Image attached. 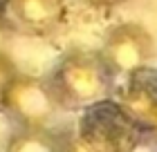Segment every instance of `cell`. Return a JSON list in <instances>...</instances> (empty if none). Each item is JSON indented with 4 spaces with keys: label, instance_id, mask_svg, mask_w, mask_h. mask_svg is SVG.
<instances>
[{
    "label": "cell",
    "instance_id": "cell-9",
    "mask_svg": "<svg viewBox=\"0 0 157 152\" xmlns=\"http://www.w3.org/2000/svg\"><path fill=\"white\" fill-rule=\"evenodd\" d=\"M65 152H101V150H97L92 143H88L76 132H72V134H67V139H65Z\"/></svg>",
    "mask_w": 157,
    "mask_h": 152
},
{
    "label": "cell",
    "instance_id": "cell-2",
    "mask_svg": "<svg viewBox=\"0 0 157 152\" xmlns=\"http://www.w3.org/2000/svg\"><path fill=\"white\" fill-rule=\"evenodd\" d=\"M2 112L18 130H52V123L63 110L47 76L43 78L20 72L7 92Z\"/></svg>",
    "mask_w": 157,
    "mask_h": 152
},
{
    "label": "cell",
    "instance_id": "cell-8",
    "mask_svg": "<svg viewBox=\"0 0 157 152\" xmlns=\"http://www.w3.org/2000/svg\"><path fill=\"white\" fill-rule=\"evenodd\" d=\"M20 74L18 65L13 63V58L7 52L0 49V112L5 110V98H7V92H9L13 78Z\"/></svg>",
    "mask_w": 157,
    "mask_h": 152
},
{
    "label": "cell",
    "instance_id": "cell-7",
    "mask_svg": "<svg viewBox=\"0 0 157 152\" xmlns=\"http://www.w3.org/2000/svg\"><path fill=\"white\" fill-rule=\"evenodd\" d=\"M117 103L139 130H148V123L157 110V92L146 85H135L121 94Z\"/></svg>",
    "mask_w": 157,
    "mask_h": 152
},
{
    "label": "cell",
    "instance_id": "cell-11",
    "mask_svg": "<svg viewBox=\"0 0 157 152\" xmlns=\"http://www.w3.org/2000/svg\"><path fill=\"white\" fill-rule=\"evenodd\" d=\"M146 132H151V134L155 136V141H157V110H155V114H153L151 123H148V130H146Z\"/></svg>",
    "mask_w": 157,
    "mask_h": 152
},
{
    "label": "cell",
    "instance_id": "cell-6",
    "mask_svg": "<svg viewBox=\"0 0 157 152\" xmlns=\"http://www.w3.org/2000/svg\"><path fill=\"white\" fill-rule=\"evenodd\" d=\"M67 134L56 130H13L5 152H65Z\"/></svg>",
    "mask_w": 157,
    "mask_h": 152
},
{
    "label": "cell",
    "instance_id": "cell-10",
    "mask_svg": "<svg viewBox=\"0 0 157 152\" xmlns=\"http://www.w3.org/2000/svg\"><path fill=\"white\" fill-rule=\"evenodd\" d=\"M92 5L97 7H117V5H126V2H132V0H90Z\"/></svg>",
    "mask_w": 157,
    "mask_h": 152
},
{
    "label": "cell",
    "instance_id": "cell-1",
    "mask_svg": "<svg viewBox=\"0 0 157 152\" xmlns=\"http://www.w3.org/2000/svg\"><path fill=\"white\" fill-rule=\"evenodd\" d=\"M61 110H88L110 94L112 74L99 52L74 47L65 52L47 76Z\"/></svg>",
    "mask_w": 157,
    "mask_h": 152
},
{
    "label": "cell",
    "instance_id": "cell-4",
    "mask_svg": "<svg viewBox=\"0 0 157 152\" xmlns=\"http://www.w3.org/2000/svg\"><path fill=\"white\" fill-rule=\"evenodd\" d=\"M7 32L27 38H52L70 20L67 0H0Z\"/></svg>",
    "mask_w": 157,
    "mask_h": 152
},
{
    "label": "cell",
    "instance_id": "cell-3",
    "mask_svg": "<svg viewBox=\"0 0 157 152\" xmlns=\"http://www.w3.org/2000/svg\"><path fill=\"white\" fill-rule=\"evenodd\" d=\"M99 54L112 76H135L153 63L157 45L146 25L124 20L108 29Z\"/></svg>",
    "mask_w": 157,
    "mask_h": 152
},
{
    "label": "cell",
    "instance_id": "cell-5",
    "mask_svg": "<svg viewBox=\"0 0 157 152\" xmlns=\"http://www.w3.org/2000/svg\"><path fill=\"white\" fill-rule=\"evenodd\" d=\"M141 130L126 117L119 103H101L85 110L76 134L101 152H132Z\"/></svg>",
    "mask_w": 157,
    "mask_h": 152
},
{
    "label": "cell",
    "instance_id": "cell-12",
    "mask_svg": "<svg viewBox=\"0 0 157 152\" xmlns=\"http://www.w3.org/2000/svg\"><path fill=\"white\" fill-rule=\"evenodd\" d=\"M7 34V27H5V20H2V13H0V49H2V38Z\"/></svg>",
    "mask_w": 157,
    "mask_h": 152
}]
</instances>
